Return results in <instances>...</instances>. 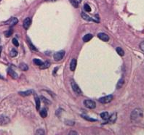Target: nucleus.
I'll use <instances>...</instances> for the list:
<instances>
[{
	"instance_id": "obj_1",
	"label": "nucleus",
	"mask_w": 144,
	"mask_h": 135,
	"mask_svg": "<svg viewBox=\"0 0 144 135\" xmlns=\"http://www.w3.org/2000/svg\"><path fill=\"white\" fill-rule=\"evenodd\" d=\"M144 116V112L143 110L141 109V108H136L135 109L132 113H131V116H130V118L131 120L133 121H138L139 120H141L142 118Z\"/></svg>"
},
{
	"instance_id": "obj_2",
	"label": "nucleus",
	"mask_w": 144,
	"mask_h": 135,
	"mask_svg": "<svg viewBox=\"0 0 144 135\" xmlns=\"http://www.w3.org/2000/svg\"><path fill=\"white\" fill-rule=\"evenodd\" d=\"M71 86H72V89L73 90L74 93H75L76 95L79 96V95H81V94H82L81 90L80 89V88L79 87V86L77 85V84H76L73 80H72V81H71Z\"/></svg>"
},
{
	"instance_id": "obj_3",
	"label": "nucleus",
	"mask_w": 144,
	"mask_h": 135,
	"mask_svg": "<svg viewBox=\"0 0 144 135\" xmlns=\"http://www.w3.org/2000/svg\"><path fill=\"white\" fill-rule=\"evenodd\" d=\"M84 105H85L86 108H87L89 109H94L96 107L95 102L91 100H85L84 101Z\"/></svg>"
},
{
	"instance_id": "obj_4",
	"label": "nucleus",
	"mask_w": 144,
	"mask_h": 135,
	"mask_svg": "<svg viewBox=\"0 0 144 135\" xmlns=\"http://www.w3.org/2000/svg\"><path fill=\"white\" fill-rule=\"evenodd\" d=\"M112 100H113V95H108V96L103 97L98 99V102H100V103H103V104H107V103L111 102Z\"/></svg>"
},
{
	"instance_id": "obj_5",
	"label": "nucleus",
	"mask_w": 144,
	"mask_h": 135,
	"mask_svg": "<svg viewBox=\"0 0 144 135\" xmlns=\"http://www.w3.org/2000/svg\"><path fill=\"white\" fill-rule=\"evenodd\" d=\"M64 55H65V51L64 50H61V51L55 53V55H54V60L55 61H60V60H61L63 58Z\"/></svg>"
},
{
	"instance_id": "obj_6",
	"label": "nucleus",
	"mask_w": 144,
	"mask_h": 135,
	"mask_svg": "<svg viewBox=\"0 0 144 135\" xmlns=\"http://www.w3.org/2000/svg\"><path fill=\"white\" fill-rule=\"evenodd\" d=\"M9 118L4 115H0V126H5L9 123Z\"/></svg>"
},
{
	"instance_id": "obj_7",
	"label": "nucleus",
	"mask_w": 144,
	"mask_h": 135,
	"mask_svg": "<svg viewBox=\"0 0 144 135\" xmlns=\"http://www.w3.org/2000/svg\"><path fill=\"white\" fill-rule=\"evenodd\" d=\"M98 37L100 40H102L103 42H108L109 41V39H110L109 36L108 35H106V34H104V33H99L98 34Z\"/></svg>"
},
{
	"instance_id": "obj_8",
	"label": "nucleus",
	"mask_w": 144,
	"mask_h": 135,
	"mask_svg": "<svg viewBox=\"0 0 144 135\" xmlns=\"http://www.w3.org/2000/svg\"><path fill=\"white\" fill-rule=\"evenodd\" d=\"M31 24V19L30 17H27L23 21V26L25 29H28V28L30 27Z\"/></svg>"
},
{
	"instance_id": "obj_9",
	"label": "nucleus",
	"mask_w": 144,
	"mask_h": 135,
	"mask_svg": "<svg viewBox=\"0 0 144 135\" xmlns=\"http://www.w3.org/2000/svg\"><path fill=\"white\" fill-rule=\"evenodd\" d=\"M81 17H82L84 20H87V21H93V22H95V23H98L97 20L92 19V17H90L89 15H87L85 14L84 12H81Z\"/></svg>"
},
{
	"instance_id": "obj_10",
	"label": "nucleus",
	"mask_w": 144,
	"mask_h": 135,
	"mask_svg": "<svg viewBox=\"0 0 144 135\" xmlns=\"http://www.w3.org/2000/svg\"><path fill=\"white\" fill-rule=\"evenodd\" d=\"M7 73H8V74L12 78H18V75H17V73L12 70V69H11V68H9L8 70H7Z\"/></svg>"
},
{
	"instance_id": "obj_11",
	"label": "nucleus",
	"mask_w": 144,
	"mask_h": 135,
	"mask_svg": "<svg viewBox=\"0 0 144 135\" xmlns=\"http://www.w3.org/2000/svg\"><path fill=\"white\" fill-rule=\"evenodd\" d=\"M32 93H33L32 90H27V91H24V92H20L19 94L23 96V97H27V96L31 95Z\"/></svg>"
},
{
	"instance_id": "obj_12",
	"label": "nucleus",
	"mask_w": 144,
	"mask_h": 135,
	"mask_svg": "<svg viewBox=\"0 0 144 135\" xmlns=\"http://www.w3.org/2000/svg\"><path fill=\"white\" fill-rule=\"evenodd\" d=\"M117 113H114L112 114L111 116H109V118L108 119V123L109 124H113L117 120Z\"/></svg>"
},
{
	"instance_id": "obj_13",
	"label": "nucleus",
	"mask_w": 144,
	"mask_h": 135,
	"mask_svg": "<svg viewBox=\"0 0 144 135\" xmlns=\"http://www.w3.org/2000/svg\"><path fill=\"white\" fill-rule=\"evenodd\" d=\"M92 37H93V36L91 34H86L85 36H83L82 39L84 42H88L89 41H90L92 39Z\"/></svg>"
},
{
	"instance_id": "obj_14",
	"label": "nucleus",
	"mask_w": 144,
	"mask_h": 135,
	"mask_svg": "<svg viewBox=\"0 0 144 135\" xmlns=\"http://www.w3.org/2000/svg\"><path fill=\"white\" fill-rule=\"evenodd\" d=\"M76 67V59H72L70 63V70L72 71H74Z\"/></svg>"
},
{
	"instance_id": "obj_15",
	"label": "nucleus",
	"mask_w": 144,
	"mask_h": 135,
	"mask_svg": "<svg viewBox=\"0 0 144 135\" xmlns=\"http://www.w3.org/2000/svg\"><path fill=\"white\" fill-rule=\"evenodd\" d=\"M34 100H35V102H36V108L37 110H39L40 108V100H39V97H37V95H36V94L34 96Z\"/></svg>"
},
{
	"instance_id": "obj_16",
	"label": "nucleus",
	"mask_w": 144,
	"mask_h": 135,
	"mask_svg": "<svg viewBox=\"0 0 144 135\" xmlns=\"http://www.w3.org/2000/svg\"><path fill=\"white\" fill-rule=\"evenodd\" d=\"M109 114H108V113H107V112H104V113H102L101 114H100V117L103 119V120H105V121H107L108 118H109Z\"/></svg>"
},
{
	"instance_id": "obj_17",
	"label": "nucleus",
	"mask_w": 144,
	"mask_h": 135,
	"mask_svg": "<svg viewBox=\"0 0 144 135\" xmlns=\"http://www.w3.org/2000/svg\"><path fill=\"white\" fill-rule=\"evenodd\" d=\"M124 83H125V80H124V78H121L119 81H118V83H117V89H120V88H122V86L124 85Z\"/></svg>"
},
{
	"instance_id": "obj_18",
	"label": "nucleus",
	"mask_w": 144,
	"mask_h": 135,
	"mask_svg": "<svg viewBox=\"0 0 144 135\" xmlns=\"http://www.w3.org/2000/svg\"><path fill=\"white\" fill-rule=\"evenodd\" d=\"M40 115L42 118H46L47 116V110L46 108H43L41 111H40Z\"/></svg>"
},
{
	"instance_id": "obj_19",
	"label": "nucleus",
	"mask_w": 144,
	"mask_h": 135,
	"mask_svg": "<svg viewBox=\"0 0 144 135\" xmlns=\"http://www.w3.org/2000/svg\"><path fill=\"white\" fill-rule=\"evenodd\" d=\"M27 42H28V47H30V49H31V50H33V51H37L36 48L32 44V43L31 42V41H30V39H29L28 38L27 39Z\"/></svg>"
},
{
	"instance_id": "obj_20",
	"label": "nucleus",
	"mask_w": 144,
	"mask_h": 135,
	"mask_svg": "<svg viewBox=\"0 0 144 135\" xmlns=\"http://www.w3.org/2000/svg\"><path fill=\"white\" fill-rule=\"evenodd\" d=\"M81 117H82L83 118H84L86 121H92V122H95V121H97V120H96V119H94V118H90V117H89V116H87L81 115Z\"/></svg>"
},
{
	"instance_id": "obj_21",
	"label": "nucleus",
	"mask_w": 144,
	"mask_h": 135,
	"mask_svg": "<svg viewBox=\"0 0 144 135\" xmlns=\"http://www.w3.org/2000/svg\"><path fill=\"white\" fill-rule=\"evenodd\" d=\"M33 62L34 63L35 65L39 66H41L43 64V62H42L41 60H39V59H36V58H34V59L33 60Z\"/></svg>"
},
{
	"instance_id": "obj_22",
	"label": "nucleus",
	"mask_w": 144,
	"mask_h": 135,
	"mask_svg": "<svg viewBox=\"0 0 144 135\" xmlns=\"http://www.w3.org/2000/svg\"><path fill=\"white\" fill-rule=\"evenodd\" d=\"M19 67H20V68L22 70H23V71H26V70H28V66L26 63H21V64H20Z\"/></svg>"
},
{
	"instance_id": "obj_23",
	"label": "nucleus",
	"mask_w": 144,
	"mask_h": 135,
	"mask_svg": "<svg viewBox=\"0 0 144 135\" xmlns=\"http://www.w3.org/2000/svg\"><path fill=\"white\" fill-rule=\"evenodd\" d=\"M116 51H117V52L120 56H124L125 52H124V50H123L121 47H117V48L116 49Z\"/></svg>"
},
{
	"instance_id": "obj_24",
	"label": "nucleus",
	"mask_w": 144,
	"mask_h": 135,
	"mask_svg": "<svg viewBox=\"0 0 144 135\" xmlns=\"http://www.w3.org/2000/svg\"><path fill=\"white\" fill-rule=\"evenodd\" d=\"M50 63L48 61H46V62L43 63V64L40 66V68H41V69H47L50 67Z\"/></svg>"
},
{
	"instance_id": "obj_25",
	"label": "nucleus",
	"mask_w": 144,
	"mask_h": 135,
	"mask_svg": "<svg viewBox=\"0 0 144 135\" xmlns=\"http://www.w3.org/2000/svg\"><path fill=\"white\" fill-rule=\"evenodd\" d=\"M69 1H70V3L72 4V5L73 7L77 8L79 7V3H78V1L76 0H69Z\"/></svg>"
},
{
	"instance_id": "obj_26",
	"label": "nucleus",
	"mask_w": 144,
	"mask_h": 135,
	"mask_svg": "<svg viewBox=\"0 0 144 135\" xmlns=\"http://www.w3.org/2000/svg\"><path fill=\"white\" fill-rule=\"evenodd\" d=\"M12 33H13L12 29H9V30H7V31H5L4 35H5V36H6V37H9V36H12Z\"/></svg>"
},
{
	"instance_id": "obj_27",
	"label": "nucleus",
	"mask_w": 144,
	"mask_h": 135,
	"mask_svg": "<svg viewBox=\"0 0 144 135\" xmlns=\"http://www.w3.org/2000/svg\"><path fill=\"white\" fill-rule=\"evenodd\" d=\"M18 19L13 17V18L11 19V20H10V22H9V25H15L16 23H18Z\"/></svg>"
},
{
	"instance_id": "obj_28",
	"label": "nucleus",
	"mask_w": 144,
	"mask_h": 135,
	"mask_svg": "<svg viewBox=\"0 0 144 135\" xmlns=\"http://www.w3.org/2000/svg\"><path fill=\"white\" fill-rule=\"evenodd\" d=\"M17 55H18V52H17V50H15V49H12V50H11V52H10V56L12 57V58H14V57H15V56H17Z\"/></svg>"
},
{
	"instance_id": "obj_29",
	"label": "nucleus",
	"mask_w": 144,
	"mask_h": 135,
	"mask_svg": "<svg viewBox=\"0 0 144 135\" xmlns=\"http://www.w3.org/2000/svg\"><path fill=\"white\" fill-rule=\"evenodd\" d=\"M84 10H85L86 12H91V7H90V6L89 4H84Z\"/></svg>"
},
{
	"instance_id": "obj_30",
	"label": "nucleus",
	"mask_w": 144,
	"mask_h": 135,
	"mask_svg": "<svg viewBox=\"0 0 144 135\" xmlns=\"http://www.w3.org/2000/svg\"><path fill=\"white\" fill-rule=\"evenodd\" d=\"M45 134V132L43 130V129H38L36 132V133H35V135H43Z\"/></svg>"
},
{
	"instance_id": "obj_31",
	"label": "nucleus",
	"mask_w": 144,
	"mask_h": 135,
	"mask_svg": "<svg viewBox=\"0 0 144 135\" xmlns=\"http://www.w3.org/2000/svg\"><path fill=\"white\" fill-rule=\"evenodd\" d=\"M12 44H13L15 47H18V46H19V42H18V41L17 39L14 38V39H12Z\"/></svg>"
},
{
	"instance_id": "obj_32",
	"label": "nucleus",
	"mask_w": 144,
	"mask_h": 135,
	"mask_svg": "<svg viewBox=\"0 0 144 135\" xmlns=\"http://www.w3.org/2000/svg\"><path fill=\"white\" fill-rule=\"evenodd\" d=\"M140 48H141V50L144 52V41L141 43V44H140Z\"/></svg>"
},
{
	"instance_id": "obj_33",
	"label": "nucleus",
	"mask_w": 144,
	"mask_h": 135,
	"mask_svg": "<svg viewBox=\"0 0 144 135\" xmlns=\"http://www.w3.org/2000/svg\"><path fill=\"white\" fill-rule=\"evenodd\" d=\"M69 135H77V133L76 132H74V131H71L69 133Z\"/></svg>"
},
{
	"instance_id": "obj_34",
	"label": "nucleus",
	"mask_w": 144,
	"mask_h": 135,
	"mask_svg": "<svg viewBox=\"0 0 144 135\" xmlns=\"http://www.w3.org/2000/svg\"><path fill=\"white\" fill-rule=\"evenodd\" d=\"M58 69V67L55 68V70H54V71H53V76H55V72H57Z\"/></svg>"
},
{
	"instance_id": "obj_35",
	"label": "nucleus",
	"mask_w": 144,
	"mask_h": 135,
	"mask_svg": "<svg viewBox=\"0 0 144 135\" xmlns=\"http://www.w3.org/2000/svg\"><path fill=\"white\" fill-rule=\"evenodd\" d=\"M58 0H45V1H47V2H55Z\"/></svg>"
},
{
	"instance_id": "obj_36",
	"label": "nucleus",
	"mask_w": 144,
	"mask_h": 135,
	"mask_svg": "<svg viewBox=\"0 0 144 135\" xmlns=\"http://www.w3.org/2000/svg\"><path fill=\"white\" fill-rule=\"evenodd\" d=\"M1 50H2V47H0V56H1Z\"/></svg>"
},
{
	"instance_id": "obj_37",
	"label": "nucleus",
	"mask_w": 144,
	"mask_h": 135,
	"mask_svg": "<svg viewBox=\"0 0 144 135\" xmlns=\"http://www.w3.org/2000/svg\"><path fill=\"white\" fill-rule=\"evenodd\" d=\"M0 78H3L2 76H0Z\"/></svg>"
},
{
	"instance_id": "obj_38",
	"label": "nucleus",
	"mask_w": 144,
	"mask_h": 135,
	"mask_svg": "<svg viewBox=\"0 0 144 135\" xmlns=\"http://www.w3.org/2000/svg\"><path fill=\"white\" fill-rule=\"evenodd\" d=\"M79 1H81V0H79Z\"/></svg>"
},
{
	"instance_id": "obj_39",
	"label": "nucleus",
	"mask_w": 144,
	"mask_h": 135,
	"mask_svg": "<svg viewBox=\"0 0 144 135\" xmlns=\"http://www.w3.org/2000/svg\"><path fill=\"white\" fill-rule=\"evenodd\" d=\"M0 42H1V37H0Z\"/></svg>"
}]
</instances>
